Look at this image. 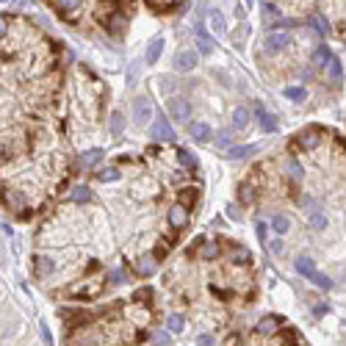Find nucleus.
<instances>
[{"instance_id": "f8f14e48", "label": "nucleus", "mask_w": 346, "mask_h": 346, "mask_svg": "<svg viewBox=\"0 0 346 346\" xmlns=\"http://www.w3.org/2000/svg\"><path fill=\"white\" fill-rule=\"evenodd\" d=\"M188 133H191V138L194 142H200V144H205V142H210V125L208 122H191L188 125Z\"/></svg>"}, {"instance_id": "a878e982", "label": "nucleus", "mask_w": 346, "mask_h": 346, "mask_svg": "<svg viewBox=\"0 0 346 346\" xmlns=\"http://www.w3.org/2000/svg\"><path fill=\"white\" fill-rule=\"evenodd\" d=\"M233 125L238 128V130H246V128H250V111H246V108H236L233 111Z\"/></svg>"}, {"instance_id": "cd10ccee", "label": "nucleus", "mask_w": 346, "mask_h": 346, "mask_svg": "<svg viewBox=\"0 0 346 346\" xmlns=\"http://www.w3.org/2000/svg\"><path fill=\"white\" fill-rule=\"evenodd\" d=\"M272 227H274V233H277V236H286L288 230H291V219H288L286 214H277L274 219H272Z\"/></svg>"}, {"instance_id": "4468645a", "label": "nucleus", "mask_w": 346, "mask_h": 346, "mask_svg": "<svg viewBox=\"0 0 346 346\" xmlns=\"http://www.w3.org/2000/svg\"><path fill=\"white\" fill-rule=\"evenodd\" d=\"M100 161H102V147H94V150H86V152H80L78 166L80 169H89V166H97Z\"/></svg>"}, {"instance_id": "412c9836", "label": "nucleus", "mask_w": 346, "mask_h": 346, "mask_svg": "<svg viewBox=\"0 0 346 346\" xmlns=\"http://www.w3.org/2000/svg\"><path fill=\"white\" fill-rule=\"evenodd\" d=\"M277 330H280V318L277 316H263L258 322V332H263V335H274Z\"/></svg>"}, {"instance_id": "4c0bfd02", "label": "nucleus", "mask_w": 346, "mask_h": 346, "mask_svg": "<svg viewBox=\"0 0 346 346\" xmlns=\"http://www.w3.org/2000/svg\"><path fill=\"white\" fill-rule=\"evenodd\" d=\"M214 144H216V147H227V150H230V147H233V144H230V133H224V130L216 133V136H214Z\"/></svg>"}, {"instance_id": "8fccbe9b", "label": "nucleus", "mask_w": 346, "mask_h": 346, "mask_svg": "<svg viewBox=\"0 0 346 346\" xmlns=\"http://www.w3.org/2000/svg\"><path fill=\"white\" fill-rule=\"evenodd\" d=\"M344 324H346V322H344Z\"/></svg>"}, {"instance_id": "c85d7f7f", "label": "nucleus", "mask_w": 346, "mask_h": 346, "mask_svg": "<svg viewBox=\"0 0 346 346\" xmlns=\"http://www.w3.org/2000/svg\"><path fill=\"white\" fill-rule=\"evenodd\" d=\"M286 97L294 102H304L308 100V89L304 86H286Z\"/></svg>"}, {"instance_id": "bb28decb", "label": "nucleus", "mask_w": 346, "mask_h": 346, "mask_svg": "<svg viewBox=\"0 0 346 346\" xmlns=\"http://www.w3.org/2000/svg\"><path fill=\"white\" fill-rule=\"evenodd\" d=\"M120 178H122V172L116 166H106V169L97 172V180H100V183H116Z\"/></svg>"}, {"instance_id": "c03bdc74", "label": "nucleus", "mask_w": 346, "mask_h": 346, "mask_svg": "<svg viewBox=\"0 0 346 346\" xmlns=\"http://www.w3.org/2000/svg\"><path fill=\"white\" fill-rule=\"evenodd\" d=\"M197 344H200V346H214V335H208V332H205V335H200V338H197Z\"/></svg>"}, {"instance_id": "e433bc0d", "label": "nucleus", "mask_w": 346, "mask_h": 346, "mask_svg": "<svg viewBox=\"0 0 346 346\" xmlns=\"http://www.w3.org/2000/svg\"><path fill=\"white\" fill-rule=\"evenodd\" d=\"M310 224L316 227V230L327 227V219H324V214H322V210H310Z\"/></svg>"}, {"instance_id": "7ed1b4c3", "label": "nucleus", "mask_w": 346, "mask_h": 346, "mask_svg": "<svg viewBox=\"0 0 346 346\" xmlns=\"http://www.w3.org/2000/svg\"><path fill=\"white\" fill-rule=\"evenodd\" d=\"M150 133H152V138H156V142H169V144L178 142V136H174L172 125L166 122V116H156V122H152Z\"/></svg>"}, {"instance_id": "49530a36", "label": "nucleus", "mask_w": 346, "mask_h": 346, "mask_svg": "<svg viewBox=\"0 0 346 346\" xmlns=\"http://www.w3.org/2000/svg\"><path fill=\"white\" fill-rule=\"evenodd\" d=\"M114 282H125V272H122V268H114Z\"/></svg>"}, {"instance_id": "a19ab883", "label": "nucleus", "mask_w": 346, "mask_h": 346, "mask_svg": "<svg viewBox=\"0 0 346 346\" xmlns=\"http://www.w3.org/2000/svg\"><path fill=\"white\" fill-rule=\"evenodd\" d=\"M39 335H42V340H44V346H53V335H50V330H48V324H39Z\"/></svg>"}, {"instance_id": "2eb2a0df", "label": "nucleus", "mask_w": 346, "mask_h": 346, "mask_svg": "<svg viewBox=\"0 0 346 346\" xmlns=\"http://www.w3.org/2000/svg\"><path fill=\"white\" fill-rule=\"evenodd\" d=\"M80 3H84V0H53V6L58 8L66 20H72L75 12H80Z\"/></svg>"}, {"instance_id": "37998d69", "label": "nucleus", "mask_w": 346, "mask_h": 346, "mask_svg": "<svg viewBox=\"0 0 346 346\" xmlns=\"http://www.w3.org/2000/svg\"><path fill=\"white\" fill-rule=\"evenodd\" d=\"M152 340H156L158 346H169V335L166 332H156V335H152Z\"/></svg>"}, {"instance_id": "ea45409f", "label": "nucleus", "mask_w": 346, "mask_h": 346, "mask_svg": "<svg viewBox=\"0 0 346 346\" xmlns=\"http://www.w3.org/2000/svg\"><path fill=\"white\" fill-rule=\"evenodd\" d=\"M255 230H258V238H260L263 244H268V227H266V222H258Z\"/></svg>"}, {"instance_id": "9d476101", "label": "nucleus", "mask_w": 346, "mask_h": 346, "mask_svg": "<svg viewBox=\"0 0 346 346\" xmlns=\"http://www.w3.org/2000/svg\"><path fill=\"white\" fill-rule=\"evenodd\" d=\"M156 268H158V258L156 255H142V258H136V274L138 277L156 274Z\"/></svg>"}, {"instance_id": "72a5a7b5", "label": "nucleus", "mask_w": 346, "mask_h": 346, "mask_svg": "<svg viewBox=\"0 0 346 346\" xmlns=\"http://www.w3.org/2000/svg\"><path fill=\"white\" fill-rule=\"evenodd\" d=\"M122 128H125V120H122L120 111L111 114V136H122Z\"/></svg>"}, {"instance_id": "f3484780", "label": "nucleus", "mask_w": 346, "mask_h": 346, "mask_svg": "<svg viewBox=\"0 0 346 346\" xmlns=\"http://www.w3.org/2000/svg\"><path fill=\"white\" fill-rule=\"evenodd\" d=\"M3 202H6V208L12 210V214H25V200L20 197L17 191H14V194H3Z\"/></svg>"}, {"instance_id": "aec40b11", "label": "nucleus", "mask_w": 346, "mask_h": 346, "mask_svg": "<svg viewBox=\"0 0 346 346\" xmlns=\"http://www.w3.org/2000/svg\"><path fill=\"white\" fill-rule=\"evenodd\" d=\"M222 255V244L219 241H202L200 244V258H205V260H214V258Z\"/></svg>"}, {"instance_id": "39448f33", "label": "nucleus", "mask_w": 346, "mask_h": 346, "mask_svg": "<svg viewBox=\"0 0 346 346\" xmlns=\"http://www.w3.org/2000/svg\"><path fill=\"white\" fill-rule=\"evenodd\" d=\"M150 116H152V102L147 97H136V102H133V120H136V125H147Z\"/></svg>"}, {"instance_id": "20e7f679", "label": "nucleus", "mask_w": 346, "mask_h": 346, "mask_svg": "<svg viewBox=\"0 0 346 346\" xmlns=\"http://www.w3.org/2000/svg\"><path fill=\"white\" fill-rule=\"evenodd\" d=\"M166 108H169L174 122H188L191 120V102L186 100V97H172V100L166 102Z\"/></svg>"}, {"instance_id": "a211bd4d", "label": "nucleus", "mask_w": 346, "mask_h": 346, "mask_svg": "<svg viewBox=\"0 0 346 346\" xmlns=\"http://www.w3.org/2000/svg\"><path fill=\"white\" fill-rule=\"evenodd\" d=\"M255 144H241V147H236V144H233V147H230V150H227V156H230V158H236V161H244V158H252V156H255Z\"/></svg>"}, {"instance_id": "4be33fe9", "label": "nucleus", "mask_w": 346, "mask_h": 346, "mask_svg": "<svg viewBox=\"0 0 346 346\" xmlns=\"http://www.w3.org/2000/svg\"><path fill=\"white\" fill-rule=\"evenodd\" d=\"M327 78L332 80V86H338L344 80V66H340V58H332L327 66Z\"/></svg>"}, {"instance_id": "6ab92c4d", "label": "nucleus", "mask_w": 346, "mask_h": 346, "mask_svg": "<svg viewBox=\"0 0 346 346\" xmlns=\"http://www.w3.org/2000/svg\"><path fill=\"white\" fill-rule=\"evenodd\" d=\"M208 25H210V30H214L216 36H222V34L227 30V22H224V17H222V12H219V8L208 12Z\"/></svg>"}, {"instance_id": "ddd939ff", "label": "nucleus", "mask_w": 346, "mask_h": 346, "mask_svg": "<svg viewBox=\"0 0 346 346\" xmlns=\"http://www.w3.org/2000/svg\"><path fill=\"white\" fill-rule=\"evenodd\" d=\"M194 34H197L200 53H205V56H210V53H214V42H210V36H208V30H205V25H202V22H197V25H194Z\"/></svg>"}, {"instance_id": "c756f323", "label": "nucleus", "mask_w": 346, "mask_h": 346, "mask_svg": "<svg viewBox=\"0 0 346 346\" xmlns=\"http://www.w3.org/2000/svg\"><path fill=\"white\" fill-rule=\"evenodd\" d=\"M166 327H169V332L178 335V332H183V330H186V318L180 316V313H172V316L166 318Z\"/></svg>"}, {"instance_id": "5701e85b", "label": "nucleus", "mask_w": 346, "mask_h": 346, "mask_svg": "<svg viewBox=\"0 0 346 346\" xmlns=\"http://www.w3.org/2000/svg\"><path fill=\"white\" fill-rule=\"evenodd\" d=\"M263 22L268 25V28H274V25H280V12H277L272 3H263Z\"/></svg>"}, {"instance_id": "2f4dec72", "label": "nucleus", "mask_w": 346, "mask_h": 346, "mask_svg": "<svg viewBox=\"0 0 346 346\" xmlns=\"http://www.w3.org/2000/svg\"><path fill=\"white\" fill-rule=\"evenodd\" d=\"M238 200L244 205H252L255 202V188H252L250 183H241V188H238Z\"/></svg>"}, {"instance_id": "1a4fd4ad", "label": "nucleus", "mask_w": 346, "mask_h": 346, "mask_svg": "<svg viewBox=\"0 0 346 346\" xmlns=\"http://www.w3.org/2000/svg\"><path fill=\"white\" fill-rule=\"evenodd\" d=\"M197 53L194 50H180L178 56H174V70H180V72H188V70H194L197 66Z\"/></svg>"}, {"instance_id": "c9c22d12", "label": "nucleus", "mask_w": 346, "mask_h": 346, "mask_svg": "<svg viewBox=\"0 0 346 346\" xmlns=\"http://www.w3.org/2000/svg\"><path fill=\"white\" fill-rule=\"evenodd\" d=\"M286 166H288V178H291V180H302V166H299L294 158H288Z\"/></svg>"}, {"instance_id": "a18cd8bd", "label": "nucleus", "mask_w": 346, "mask_h": 346, "mask_svg": "<svg viewBox=\"0 0 346 346\" xmlns=\"http://www.w3.org/2000/svg\"><path fill=\"white\" fill-rule=\"evenodd\" d=\"M6 34H8V20L3 17V14H0V39H3Z\"/></svg>"}, {"instance_id": "7c9ffc66", "label": "nucleus", "mask_w": 346, "mask_h": 346, "mask_svg": "<svg viewBox=\"0 0 346 346\" xmlns=\"http://www.w3.org/2000/svg\"><path fill=\"white\" fill-rule=\"evenodd\" d=\"M161 50H164V39H152V42H150V48H147V61L150 64L161 58Z\"/></svg>"}, {"instance_id": "f257e3e1", "label": "nucleus", "mask_w": 346, "mask_h": 346, "mask_svg": "<svg viewBox=\"0 0 346 346\" xmlns=\"http://www.w3.org/2000/svg\"><path fill=\"white\" fill-rule=\"evenodd\" d=\"M322 138H324L322 128H308V130L294 136V147L296 150H316V147H322Z\"/></svg>"}, {"instance_id": "473e14b6", "label": "nucleus", "mask_w": 346, "mask_h": 346, "mask_svg": "<svg viewBox=\"0 0 346 346\" xmlns=\"http://www.w3.org/2000/svg\"><path fill=\"white\" fill-rule=\"evenodd\" d=\"M310 280H313V286H316V288H322V291H332V286H335V282L330 280L327 274H322V272H316V274H313Z\"/></svg>"}, {"instance_id": "f704fd0d", "label": "nucleus", "mask_w": 346, "mask_h": 346, "mask_svg": "<svg viewBox=\"0 0 346 346\" xmlns=\"http://www.w3.org/2000/svg\"><path fill=\"white\" fill-rule=\"evenodd\" d=\"M178 158H180V164H183L186 169H197L200 164H197V158L191 156L188 150H178Z\"/></svg>"}, {"instance_id": "b1692460", "label": "nucleus", "mask_w": 346, "mask_h": 346, "mask_svg": "<svg viewBox=\"0 0 346 346\" xmlns=\"http://www.w3.org/2000/svg\"><path fill=\"white\" fill-rule=\"evenodd\" d=\"M34 268H36V274H39V277H48V274H53L56 263L50 260V258H36V260H34Z\"/></svg>"}, {"instance_id": "09e8293b", "label": "nucleus", "mask_w": 346, "mask_h": 346, "mask_svg": "<svg viewBox=\"0 0 346 346\" xmlns=\"http://www.w3.org/2000/svg\"><path fill=\"white\" fill-rule=\"evenodd\" d=\"M136 70H138V64H133L130 72H128V84H136Z\"/></svg>"}, {"instance_id": "58836bf2", "label": "nucleus", "mask_w": 346, "mask_h": 346, "mask_svg": "<svg viewBox=\"0 0 346 346\" xmlns=\"http://www.w3.org/2000/svg\"><path fill=\"white\" fill-rule=\"evenodd\" d=\"M266 246H268V252H272L274 258H280V255H282V250H286V244H282L280 238H277V241H268Z\"/></svg>"}, {"instance_id": "9b49d317", "label": "nucleus", "mask_w": 346, "mask_h": 346, "mask_svg": "<svg viewBox=\"0 0 346 346\" xmlns=\"http://www.w3.org/2000/svg\"><path fill=\"white\" fill-rule=\"evenodd\" d=\"M255 116H258V125H260L263 133H274L277 130V116H272V114H268L263 106L255 108Z\"/></svg>"}, {"instance_id": "0eeeda50", "label": "nucleus", "mask_w": 346, "mask_h": 346, "mask_svg": "<svg viewBox=\"0 0 346 346\" xmlns=\"http://www.w3.org/2000/svg\"><path fill=\"white\" fill-rule=\"evenodd\" d=\"M308 25H310L318 36H330V34H332V22L327 20V14H308Z\"/></svg>"}, {"instance_id": "393cba45", "label": "nucleus", "mask_w": 346, "mask_h": 346, "mask_svg": "<svg viewBox=\"0 0 346 346\" xmlns=\"http://www.w3.org/2000/svg\"><path fill=\"white\" fill-rule=\"evenodd\" d=\"M70 200H72V202H92L89 186H75V188L70 191Z\"/></svg>"}, {"instance_id": "de8ad7c7", "label": "nucleus", "mask_w": 346, "mask_h": 346, "mask_svg": "<svg viewBox=\"0 0 346 346\" xmlns=\"http://www.w3.org/2000/svg\"><path fill=\"white\" fill-rule=\"evenodd\" d=\"M330 310V304L324 302V304H316V308H313V313H316V316H324V313Z\"/></svg>"}, {"instance_id": "423d86ee", "label": "nucleus", "mask_w": 346, "mask_h": 346, "mask_svg": "<svg viewBox=\"0 0 346 346\" xmlns=\"http://www.w3.org/2000/svg\"><path fill=\"white\" fill-rule=\"evenodd\" d=\"M288 44H291V36L282 34V30H272V34L266 36V50L268 53H280V50H286Z\"/></svg>"}, {"instance_id": "dca6fc26", "label": "nucleus", "mask_w": 346, "mask_h": 346, "mask_svg": "<svg viewBox=\"0 0 346 346\" xmlns=\"http://www.w3.org/2000/svg\"><path fill=\"white\" fill-rule=\"evenodd\" d=\"M294 266H296V272L304 277V280H310V277L316 274V266H313V258H308V255H299Z\"/></svg>"}, {"instance_id": "79ce46f5", "label": "nucleus", "mask_w": 346, "mask_h": 346, "mask_svg": "<svg viewBox=\"0 0 346 346\" xmlns=\"http://www.w3.org/2000/svg\"><path fill=\"white\" fill-rule=\"evenodd\" d=\"M178 3L180 0H161V3H158V12H169V8H174Z\"/></svg>"}, {"instance_id": "6e6552de", "label": "nucleus", "mask_w": 346, "mask_h": 346, "mask_svg": "<svg viewBox=\"0 0 346 346\" xmlns=\"http://www.w3.org/2000/svg\"><path fill=\"white\" fill-rule=\"evenodd\" d=\"M332 58H335V56H332V50H330L327 44H316V50H313V56H310V61H313L316 70H327Z\"/></svg>"}, {"instance_id": "f03ea898", "label": "nucleus", "mask_w": 346, "mask_h": 346, "mask_svg": "<svg viewBox=\"0 0 346 346\" xmlns=\"http://www.w3.org/2000/svg\"><path fill=\"white\" fill-rule=\"evenodd\" d=\"M188 219H191V210H188V205H186V202H174L172 208H169L166 222H169L172 230H183V227L188 224Z\"/></svg>"}]
</instances>
